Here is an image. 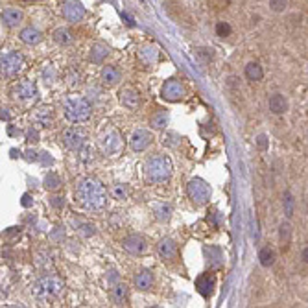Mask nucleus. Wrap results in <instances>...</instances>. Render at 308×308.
Wrapping results in <instances>:
<instances>
[{"instance_id": "nucleus-1", "label": "nucleus", "mask_w": 308, "mask_h": 308, "mask_svg": "<svg viewBox=\"0 0 308 308\" xmlns=\"http://www.w3.org/2000/svg\"><path fill=\"white\" fill-rule=\"evenodd\" d=\"M78 199L81 201V205L87 209H92V211H98L106 205V188L101 187L100 183L92 177H85L81 179L80 185H78L76 190Z\"/></svg>"}, {"instance_id": "nucleus-2", "label": "nucleus", "mask_w": 308, "mask_h": 308, "mask_svg": "<svg viewBox=\"0 0 308 308\" xmlns=\"http://www.w3.org/2000/svg\"><path fill=\"white\" fill-rule=\"evenodd\" d=\"M31 293L39 301H54L63 293V283L56 277H45L31 286Z\"/></svg>"}, {"instance_id": "nucleus-3", "label": "nucleus", "mask_w": 308, "mask_h": 308, "mask_svg": "<svg viewBox=\"0 0 308 308\" xmlns=\"http://www.w3.org/2000/svg\"><path fill=\"white\" fill-rule=\"evenodd\" d=\"M172 176V161L168 157L155 155L146 162V177L150 181L162 183Z\"/></svg>"}, {"instance_id": "nucleus-4", "label": "nucleus", "mask_w": 308, "mask_h": 308, "mask_svg": "<svg viewBox=\"0 0 308 308\" xmlns=\"http://www.w3.org/2000/svg\"><path fill=\"white\" fill-rule=\"evenodd\" d=\"M92 106L87 98H71L65 104V116L71 122H83L91 116Z\"/></svg>"}, {"instance_id": "nucleus-5", "label": "nucleus", "mask_w": 308, "mask_h": 308, "mask_svg": "<svg viewBox=\"0 0 308 308\" xmlns=\"http://www.w3.org/2000/svg\"><path fill=\"white\" fill-rule=\"evenodd\" d=\"M187 190L190 199L194 203H197V205H203V203H207L211 199V187L203 179H192L188 183Z\"/></svg>"}, {"instance_id": "nucleus-6", "label": "nucleus", "mask_w": 308, "mask_h": 308, "mask_svg": "<svg viewBox=\"0 0 308 308\" xmlns=\"http://www.w3.org/2000/svg\"><path fill=\"white\" fill-rule=\"evenodd\" d=\"M61 15L65 17L69 22H80L85 17V8L78 0H63L61 2Z\"/></svg>"}, {"instance_id": "nucleus-7", "label": "nucleus", "mask_w": 308, "mask_h": 308, "mask_svg": "<svg viewBox=\"0 0 308 308\" xmlns=\"http://www.w3.org/2000/svg\"><path fill=\"white\" fill-rule=\"evenodd\" d=\"M61 141L65 144L69 150H81L83 144H85V131L81 129V127H69L63 131V136H61Z\"/></svg>"}, {"instance_id": "nucleus-8", "label": "nucleus", "mask_w": 308, "mask_h": 308, "mask_svg": "<svg viewBox=\"0 0 308 308\" xmlns=\"http://www.w3.org/2000/svg\"><path fill=\"white\" fill-rule=\"evenodd\" d=\"M24 65V57L20 56L19 52H10L2 57V72L4 76H15L17 72H20Z\"/></svg>"}, {"instance_id": "nucleus-9", "label": "nucleus", "mask_w": 308, "mask_h": 308, "mask_svg": "<svg viewBox=\"0 0 308 308\" xmlns=\"http://www.w3.org/2000/svg\"><path fill=\"white\" fill-rule=\"evenodd\" d=\"M161 96L162 100L168 101H179L185 96V87H183L181 81L177 80H168L161 89Z\"/></svg>"}, {"instance_id": "nucleus-10", "label": "nucleus", "mask_w": 308, "mask_h": 308, "mask_svg": "<svg viewBox=\"0 0 308 308\" xmlns=\"http://www.w3.org/2000/svg\"><path fill=\"white\" fill-rule=\"evenodd\" d=\"M120 148H122L120 135L116 131H107V135L101 139V150H104V153H107V155H115V153L120 152Z\"/></svg>"}, {"instance_id": "nucleus-11", "label": "nucleus", "mask_w": 308, "mask_h": 308, "mask_svg": "<svg viewBox=\"0 0 308 308\" xmlns=\"http://www.w3.org/2000/svg\"><path fill=\"white\" fill-rule=\"evenodd\" d=\"M150 144H152V133L146 131V129H136L131 135V139H129V146H131L135 152L146 150Z\"/></svg>"}, {"instance_id": "nucleus-12", "label": "nucleus", "mask_w": 308, "mask_h": 308, "mask_svg": "<svg viewBox=\"0 0 308 308\" xmlns=\"http://www.w3.org/2000/svg\"><path fill=\"white\" fill-rule=\"evenodd\" d=\"M214 286H216V277H214L212 273H201V275L196 279V290L201 293L203 297H209L212 293V290H214Z\"/></svg>"}, {"instance_id": "nucleus-13", "label": "nucleus", "mask_w": 308, "mask_h": 308, "mask_svg": "<svg viewBox=\"0 0 308 308\" xmlns=\"http://www.w3.org/2000/svg\"><path fill=\"white\" fill-rule=\"evenodd\" d=\"M124 248H126L129 253L141 255V253H144L148 249V244L141 234H131V236H127L126 240H124Z\"/></svg>"}, {"instance_id": "nucleus-14", "label": "nucleus", "mask_w": 308, "mask_h": 308, "mask_svg": "<svg viewBox=\"0 0 308 308\" xmlns=\"http://www.w3.org/2000/svg\"><path fill=\"white\" fill-rule=\"evenodd\" d=\"M157 251H159L161 258H164V260H170V258L176 257L177 246H176V242H174L172 238H162L161 242H159V246H157Z\"/></svg>"}, {"instance_id": "nucleus-15", "label": "nucleus", "mask_w": 308, "mask_h": 308, "mask_svg": "<svg viewBox=\"0 0 308 308\" xmlns=\"http://www.w3.org/2000/svg\"><path fill=\"white\" fill-rule=\"evenodd\" d=\"M15 94L20 100H30L37 94V87L33 81H20L19 85L15 87Z\"/></svg>"}, {"instance_id": "nucleus-16", "label": "nucleus", "mask_w": 308, "mask_h": 308, "mask_svg": "<svg viewBox=\"0 0 308 308\" xmlns=\"http://www.w3.org/2000/svg\"><path fill=\"white\" fill-rule=\"evenodd\" d=\"M41 39H43V33L33 26H28V28L20 31V41L24 45H37V43H41Z\"/></svg>"}, {"instance_id": "nucleus-17", "label": "nucleus", "mask_w": 308, "mask_h": 308, "mask_svg": "<svg viewBox=\"0 0 308 308\" xmlns=\"http://www.w3.org/2000/svg\"><path fill=\"white\" fill-rule=\"evenodd\" d=\"M20 20H22V11L17 8H6L2 11V22L6 26H17L20 24Z\"/></svg>"}, {"instance_id": "nucleus-18", "label": "nucleus", "mask_w": 308, "mask_h": 308, "mask_svg": "<svg viewBox=\"0 0 308 308\" xmlns=\"http://www.w3.org/2000/svg\"><path fill=\"white\" fill-rule=\"evenodd\" d=\"M286 109H288V100H286L283 94H273V96L269 98V111L271 113L283 115V113H286Z\"/></svg>"}, {"instance_id": "nucleus-19", "label": "nucleus", "mask_w": 308, "mask_h": 308, "mask_svg": "<svg viewBox=\"0 0 308 308\" xmlns=\"http://www.w3.org/2000/svg\"><path fill=\"white\" fill-rule=\"evenodd\" d=\"M101 81H104L106 85H115V83H118V81H120V72H118V69L111 65L104 66V69H101Z\"/></svg>"}, {"instance_id": "nucleus-20", "label": "nucleus", "mask_w": 308, "mask_h": 308, "mask_svg": "<svg viewBox=\"0 0 308 308\" xmlns=\"http://www.w3.org/2000/svg\"><path fill=\"white\" fill-rule=\"evenodd\" d=\"M120 101L126 107H129V109H136V107H139V104H141V98H139V94H136L135 91H131V89H126V91L120 92Z\"/></svg>"}, {"instance_id": "nucleus-21", "label": "nucleus", "mask_w": 308, "mask_h": 308, "mask_svg": "<svg viewBox=\"0 0 308 308\" xmlns=\"http://www.w3.org/2000/svg\"><path fill=\"white\" fill-rule=\"evenodd\" d=\"M153 284V275L148 269H144V271L136 273L135 275V286L139 290H150Z\"/></svg>"}, {"instance_id": "nucleus-22", "label": "nucleus", "mask_w": 308, "mask_h": 308, "mask_svg": "<svg viewBox=\"0 0 308 308\" xmlns=\"http://www.w3.org/2000/svg\"><path fill=\"white\" fill-rule=\"evenodd\" d=\"M246 76L251 81H260L264 78L262 66L258 65V63H249V65L246 66Z\"/></svg>"}, {"instance_id": "nucleus-23", "label": "nucleus", "mask_w": 308, "mask_h": 308, "mask_svg": "<svg viewBox=\"0 0 308 308\" xmlns=\"http://www.w3.org/2000/svg\"><path fill=\"white\" fill-rule=\"evenodd\" d=\"M52 39L56 41L57 45H69V43H72V33L66 28H57L52 33Z\"/></svg>"}, {"instance_id": "nucleus-24", "label": "nucleus", "mask_w": 308, "mask_h": 308, "mask_svg": "<svg viewBox=\"0 0 308 308\" xmlns=\"http://www.w3.org/2000/svg\"><path fill=\"white\" fill-rule=\"evenodd\" d=\"M152 127L153 129H164L168 126V113L166 111H157L155 115L152 116Z\"/></svg>"}, {"instance_id": "nucleus-25", "label": "nucleus", "mask_w": 308, "mask_h": 308, "mask_svg": "<svg viewBox=\"0 0 308 308\" xmlns=\"http://www.w3.org/2000/svg\"><path fill=\"white\" fill-rule=\"evenodd\" d=\"M107 54H109V50H107L104 45H94L91 48V56H89V59H91L92 63H101Z\"/></svg>"}, {"instance_id": "nucleus-26", "label": "nucleus", "mask_w": 308, "mask_h": 308, "mask_svg": "<svg viewBox=\"0 0 308 308\" xmlns=\"http://www.w3.org/2000/svg\"><path fill=\"white\" fill-rule=\"evenodd\" d=\"M258 260H260V264H262L264 268H269V266H273V262H275V253L269 248H262L260 253H258Z\"/></svg>"}, {"instance_id": "nucleus-27", "label": "nucleus", "mask_w": 308, "mask_h": 308, "mask_svg": "<svg viewBox=\"0 0 308 308\" xmlns=\"http://www.w3.org/2000/svg\"><path fill=\"white\" fill-rule=\"evenodd\" d=\"M45 187H46V190H57V188L61 187V179H59V176H57L56 172H48L46 174V177H45Z\"/></svg>"}, {"instance_id": "nucleus-28", "label": "nucleus", "mask_w": 308, "mask_h": 308, "mask_svg": "<svg viewBox=\"0 0 308 308\" xmlns=\"http://www.w3.org/2000/svg\"><path fill=\"white\" fill-rule=\"evenodd\" d=\"M113 299H115L116 304H124L127 301V288L122 284V286H116L113 290Z\"/></svg>"}, {"instance_id": "nucleus-29", "label": "nucleus", "mask_w": 308, "mask_h": 308, "mask_svg": "<svg viewBox=\"0 0 308 308\" xmlns=\"http://www.w3.org/2000/svg\"><path fill=\"white\" fill-rule=\"evenodd\" d=\"M111 194L116 197V199H126L127 196H129V190H127L126 185H115V187L111 188Z\"/></svg>"}, {"instance_id": "nucleus-30", "label": "nucleus", "mask_w": 308, "mask_h": 308, "mask_svg": "<svg viewBox=\"0 0 308 308\" xmlns=\"http://www.w3.org/2000/svg\"><path fill=\"white\" fill-rule=\"evenodd\" d=\"M141 57L146 61V63H152V61L157 59V48H152V46H146V48H142Z\"/></svg>"}, {"instance_id": "nucleus-31", "label": "nucleus", "mask_w": 308, "mask_h": 308, "mask_svg": "<svg viewBox=\"0 0 308 308\" xmlns=\"http://www.w3.org/2000/svg\"><path fill=\"white\" fill-rule=\"evenodd\" d=\"M216 36L218 37L231 36V24H227V22H218L216 24Z\"/></svg>"}, {"instance_id": "nucleus-32", "label": "nucleus", "mask_w": 308, "mask_h": 308, "mask_svg": "<svg viewBox=\"0 0 308 308\" xmlns=\"http://www.w3.org/2000/svg\"><path fill=\"white\" fill-rule=\"evenodd\" d=\"M170 214H172V209L168 207V205H159V207H157V218H159L161 222L168 220V218H170Z\"/></svg>"}, {"instance_id": "nucleus-33", "label": "nucleus", "mask_w": 308, "mask_h": 308, "mask_svg": "<svg viewBox=\"0 0 308 308\" xmlns=\"http://www.w3.org/2000/svg\"><path fill=\"white\" fill-rule=\"evenodd\" d=\"M50 109H46V107H43V109H39L37 111V115H36V120H39V122H43V124H48L50 122Z\"/></svg>"}, {"instance_id": "nucleus-34", "label": "nucleus", "mask_w": 308, "mask_h": 308, "mask_svg": "<svg viewBox=\"0 0 308 308\" xmlns=\"http://www.w3.org/2000/svg\"><path fill=\"white\" fill-rule=\"evenodd\" d=\"M286 6H288V0H269V8L277 13L286 10Z\"/></svg>"}, {"instance_id": "nucleus-35", "label": "nucleus", "mask_w": 308, "mask_h": 308, "mask_svg": "<svg viewBox=\"0 0 308 308\" xmlns=\"http://www.w3.org/2000/svg\"><path fill=\"white\" fill-rule=\"evenodd\" d=\"M288 240H290V225H281V244H283V249L288 246Z\"/></svg>"}, {"instance_id": "nucleus-36", "label": "nucleus", "mask_w": 308, "mask_h": 308, "mask_svg": "<svg viewBox=\"0 0 308 308\" xmlns=\"http://www.w3.org/2000/svg\"><path fill=\"white\" fill-rule=\"evenodd\" d=\"M284 205H286V216H292L293 214V197H292V194H286L284 196Z\"/></svg>"}, {"instance_id": "nucleus-37", "label": "nucleus", "mask_w": 308, "mask_h": 308, "mask_svg": "<svg viewBox=\"0 0 308 308\" xmlns=\"http://www.w3.org/2000/svg\"><path fill=\"white\" fill-rule=\"evenodd\" d=\"M26 139H28V142H37L39 141V133H37L33 127H30L28 133H26Z\"/></svg>"}, {"instance_id": "nucleus-38", "label": "nucleus", "mask_w": 308, "mask_h": 308, "mask_svg": "<svg viewBox=\"0 0 308 308\" xmlns=\"http://www.w3.org/2000/svg\"><path fill=\"white\" fill-rule=\"evenodd\" d=\"M266 142H268V139H266V135H258V136H257V146L260 148V150H266V146H268V144H266Z\"/></svg>"}, {"instance_id": "nucleus-39", "label": "nucleus", "mask_w": 308, "mask_h": 308, "mask_svg": "<svg viewBox=\"0 0 308 308\" xmlns=\"http://www.w3.org/2000/svg\"><path fill=\"white\" fill-rule=\"evenodd\" d=\"M31 205H33V197L30 194H24L22 196V207H31Z\"/></svg>"}, {"instance_id": "nucleus-40", "label": "nucleus", "mask_w": 308, "mask_h": 308, "mask_svg": "<svg viewBox=\"0 0 308 308\" xmlns=\"http://www.w3.org/2000/svg\"><path fill=\"white\" fill-rule=\"evenodd\" d=\"M52 205H54V207H63V205H65V199H63V197H54V199H52Z\"/></svg>"}, {"instance_id": "nucleus-41", "label": "nucleus", "mask_w": 308, "mask_h": 308, "mask_svg": "<svg viewBox=\"0 0 308 308\" xmlns=\"http://www.w3.org/2000/svg\"><path fill=\"white\" fill-rule=\"evenodd\" d=\"M26 157H28V159H30V161H39V159H37V153L36 152H26Z\"/></svg>"}, {"instance_id": "nucleus-42", "label": "nucleus", "mask_w": 308, "mask_h": 308, "mask_svg": "<svg viewBox=\"0 0 308 308\" xmlns=\"http://www.w3.org/2000/svg\"><path fill=\"white\" fill-rule=\"evenodd\" d=\"M122 19H126V20H127V24H129V26H133V24H135V20H133L131 17L127 15V13H124V11H122Z\"/></svg>"}, {"instance_id": "nucleus-43", "label": "nucleus", "mask_w": 308, "mask_h": 308, "mask_svg": "<svg viewBox=\"0 0 308 308\" xmlns=\"http://www.w3.org/2000/svg\"><path fill=\"white\" fill-rule=\"evenodd\" d=\"M2 120H10V115H8L6 109H2Z\"/></svg>"}, {"instance_id": "nucleus-44", "label": "nucleus", "mask_w": 308, "mask_h": 308, "mask_svg": "<svg viewBox=\"0 0 308 308\" xmlns=\"http://www.w3.org/2000/svg\"><path fill=\"white\" fill-rule=\"evenodd\" d=\"M301 257H303V260H304V262L308 264V248L304 249V251H303V255H301Z\"/></svg>"}]
</instances>
